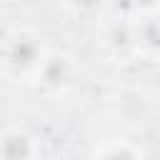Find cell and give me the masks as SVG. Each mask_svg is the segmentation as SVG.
Returning <instances> with one entry per match:
<instances>
[{"instance_id":"cell-1","label":"cell","mask_w":160,"mask_h":160,"mask_svg":"<svg viewBox=\"0 0 160 160\" xmlns=\"http://www.w3.org/2000/svg\"><path fill=\"white\" fill-rule=\"evenodd\" d=\"M30 155V145L22 135H10L2 142V158L5 160H28Z\"/></svg>"},{"instance_id":"cell-2","label":"cell","mask_w":160,"mask_h":160,"mask_svg":"<svg viewBox=\"0 0 160 160\" xmlns=\"http://www.w3.org/2000/svg\"><path fill=\"white\" fill-rule=\"evenodd\" d=\"M32 58H35V48H32L30 42L20 40V42L12 48V60H15V65H28V62H32Z\"/></svg>"},{"instance_id":"cell-3","label":"cell","mask_w":160,"mask_h":160,"mask_svg":"<svg viewBox=\"0 0 160 160\" xmlns=\"http://www.w3.org/2000/svg\"><path fill=\"white\" fill-rule=\"evenodd\" d=\"M62 75H65V62H62V60H52V62L45 68V80L52 82V85H58V82L62 80Z\"/></svg>"},{"instance_id":"cell-4","label":"cell","mask_w":160,"mask_h":160,"mask_svg":"<svg viewBox=\"0 0 160 160\" xmlns=\"http://www.w3.org/2000/svg\"><path fill=\"white\" fill-rule=\"evenodd\" d=\"M145 35H148V40H150V45H160V28H155V25H150V28L145 30Z\"/></svg>"},{"instance_id":"cell-5","label":"cell","mask_w":160,"mask_h":160,"mask_svg":"<svg viewBox=\"0 0 160 160\" xmlns=\"http://www.w3.org/2000/svg\"><path fill=\"white\" fill-rule=\"evenodd\" d=\"M108 160H132V155L130 152H112Z\"/></svg>"},{"instance_id":"cell-6","label":"cell","mask_w":160,"mask_h":160,"mask_svg":"<svg viewBox=\"0 0 160 160\" xmlns=\"http://www.w3.org/2000/svg\"><path fill=\"white\" fill-rule=\"evenodd\" d=\"M115 40H118V42H128V32H125V30H122V32H115Z\"/></svg>"},{"instance_id":"cell-7","label":"cell","mask_w":160,"mask_h":160,"mask_svg":"<svg viewBox=\"0 0 160 160\" xmlns=\"http://www.w3.org/2000/svg\"><path fill=\"white\" fill-rule=\"evenodd\" d=\"M138 2H142V5H152L155 0H138Z\"/></svg>"},{"instance_id":"cell-8","label":"cell","mask_w":160,"mask_h":160,"mask_svg":"<svg viewBox=\"0 0 160 160\" xmlns=\"http://www.w3.org/2000/svg\"><path fill=\"white\" fill-rule=\"evenodd\" d=\"M80 2H82V5H92L95 0H80Z\"/></svg>"}]
</instances>
